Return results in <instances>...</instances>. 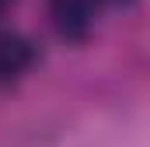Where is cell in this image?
Returning a JSON list of instances; mask_svg holds the SVG:
<instances>
[{"mask_svg":"<svg viewBox=\"0 0 150 147\" xmlns=\"http://www.w3.org/2000/svg\"><path fill=\"white\" fill-rule=\"evenodd\" d=\"M35 60H38V49L28 35H21V32H0V88L18 84L35 67Z\"/></svg>","mask_w":150,"mask_h":147,"instance_id":"obj_1","label":"cell"},{"mask_svg":"<svg viewBox=\"0 0 150 147\" xmlns=\"http://www.w3.org/2000/svg\"><path fill=\"white\" fill-rule=\"evenodd\" d=\"M49 11H52L56 32L63 39L84 42L91 35V25H94V4L91 0H49Z\"/></svg>","mask_w":150,"mask_h":147,"instance_id":"obj_2","label":"cell"},{"mask_svg":"<svg viewBox=\"0 0 150 147\" xmlns=\"http://www.w3.org/2000/svg\"><path fill=\"white\" fill-rule=\"evenodd\" d=\"M94 7L101 4V7H126V4H133V0H91Z\"/></svg>","mask_w":150,"mask_h":147,"instance_id":"obj_3","label":"cell"},{"mask_svg":"<svg viewBox=\"0 0 150 147\" xmlns=\"http://www.w3.org/2000/svg\"><path fill=\"white\" fill-rule=\"evenodd\" d=\"M11 7H14V0H0V18H4V14H7Z\"/></svg>","mask_w":150,"mask_h":147,"instance_id":"obj_4","label":"cell"}]
</instances>
